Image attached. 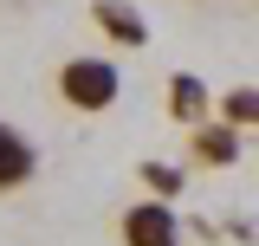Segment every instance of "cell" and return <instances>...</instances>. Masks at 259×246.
<instances>
[{"instance_id":"cell-8","label":"cell","mask_w":259,"mask_h":246,"mask_svg":"<svg viewBox=\"0 0 259 246\" xmlns=\"http://www.w3.org/2000/svg\"><path fill=\"white\" fill-rule=\"evenodd\" d=\"M136 175H143V188H149L156 201H182V188H188V175H182L175 162H143Z\"/></svg>"},{"instance_id":"cell-7","label":"cell","mask_w":259,"mask_h":246,"mask_svg":"<svg viewBox=\"0 0 259 246\" xmlns=\"http://www.w3.org/2000/svg\"><path fill=\"white\" fill-rule=\"evenodd\" d=\"M214 117L233 123L240 136L259 130V85H233V91H221V97H214Z\"/></svg>"},{"instance_id":"cell-6","label":"cell","mask_w":259,"mask_h":246,"mask_svg":"<svg viewBox=\"0 0 259 246\" xmlns=\"http://www.w3.org/2000/svg\"><path fill=\"white\" fill-rule=\"evenodd\" d=\"M162 104H168V117L188 123V130L214 117V97H207V85H201L194 71H175V78H168V91H162Z\"/></svg>"},{"instance_id":"cell-3","label":"cell","mask_w":259,"mask_h":246,"mask_svg":"<svg viewBox=\"0 0 259 246\" xmlns=\"http://www.w3.org/2000/svg\"><path fill=\"white\" fill-rule=\"evenodd\" d=\"M240 149H246V136H240L233 123H221V117H207V123L188 130V162L194 169H233Z\"/></svg>"},{"instance_id":"cell-1","label":"cell","mask_w":259,"mask_h":246,"mask_svg":"<svg viewBox=\"0 0 259 246\" xmlns=\"http://www.w3.org/2000/svg\"><path fill=\"white\" fill-rule=\"evenodd\" d=\"M59 97L71 104V110L97 117V110H110V104L123 97V71H117L110 59H97V52H78V59L59 65Z\"/></svg>"},{"instance_id":"cell-4","label":"cell","mask_w":259,"mask_h":246,"mask_svg":"<svg viewBox=\"0 0 259 246\" xmlns=\"http://www.w3.org/2000/svg\"><path fill=\"white\" fill-rule=\"evenodd\" d=\"M91 20H97V32L110 39V46H149V20H143V7L136 0H91Z\"/></svg>"},{"instance_id":"cell-5","label":"cell","mask_w":259,"mask_h":246,"mask_svg":"<svg viewBox=\"0 0 259 246\" xmlns=\"http://www.w3.org/2000/svg\"><path fill=\"white\" fill-rule=\"evenodd\" d=\"M32 175H39V149H32V143L13 130V123H0V194L26 188Z\"/></svg>"},{"instance_id":"cell-2","label":"cell","mask_w":259,"mask_h":246,"mask_svg":"<svg viewBox=\"0 0 259 246\" xmlns=\"http://www.w3.org/2000/svg\"><path fill=\"white\" fill-rule=\"evenodd\" d=\"M117 233H123V246H182V214H175V201L143 194V201L123 208Z\"/></svg>"}]
</instances>
